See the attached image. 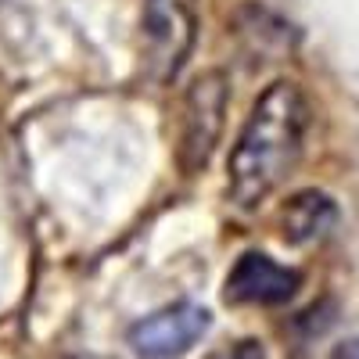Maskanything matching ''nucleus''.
<instances>
[{
	"instance_id": "1",
	"label": "nucleus",
	"mask_w": 359,
	"mask_h": 359,
	"mask_svg": "<svg viewBox=\"0 0 359 359\" xmlns=\"http://www.w3.org/2000/svg\"><path fill=\"white\" fill-rule=\"evenodd\" d=\"M309 101L291 79H277L255 101L248 123L230 151V201L237 208H255L294 172L306 151Z\"/></svg>"
},
{
	"instance_id": "2",
	"label": "nucleus",
	"mask_w": 359,
	"mask_h": 359,
	"mask_svg": "<svg viewBox=\"0 0 359 359\" xmlns=\"http://www.w3.org/2000/svg\"><path fill=\"white\" fill-rule=\"evenodd\" d=\"M230 83L223 72H201L184 94V115H180V140H176V165L187 176L201 172L212 158L226 123Z\"/></svg>"
},
{
	"instance_id": "3",
	"label": "nucleus",
	"mask_w": 359,
	"mask_h": 359,
	"mask_svg": "<svg viewBox=\"0 0 359 359\" xmlns=\"http://www.w3.org/2000/svg\"><path fill=\"white\" fill-rule=\"evenodd\" d=\"M198 36L194 0H147L144 4V72L155 83L180 76Z\"/></svg>"
},
{
	"instance_id": "4",
	"label": "nucleus",
	"mask_w": 359,
	"mask_h": 359,
	"mask_svg": "<svg viewBox=\"0 0 359 359\" xmlns=\"http://www.w3.org/2000/svg\"><path fill=\"white\" fill-rule=\"evenodd\" d=\"M208 313L201 306L180 302L169 309H158L151 316H144L140 323L130 327V345L144 359H176L184 355L205 331H208Z\"/></svg>"
},
{
	"instance_id": "5",
	"label": "nucleus",
	"mask_w": 359,
	"mask_h": 359,
	"mask_svg": "<svg viewBox=\"0 0 359 359\" xmlns=\"http://www.w3.org/2000/svg\"><path fill=\"white\" fill-rule=\"evenodd\" d=\"M302 287V273L280 266L266 252H245L226 273L223 298L230 306H280Z\"/></svg>"
},
{
	"instance_id": "6",
	"label": "nucleus",
	"mask_w": 359,
	"mask_h": 359,
	"mask_svg": "<svg viewBox=\"0 0 359 359\" xmlns=\"http://www.w3.org/2000/svg\"><path fill=\"white\" fill-rule=\"evenodd\" d=\"M334 223H338V205L327 198L323 191H302V194H294L284 205V216H280L284 241H291V245H313Z\"/></svg>"
},
{
	"instance_id": "7",
	"label": "nucleus",
	"mask_w": 359,
	"mask_h": 359,
	"mask_svg": "<svg viewBox=\"0 0 359 359\" xmlns=\"http://www.w3.org/2000/svg\"><path fill=\"white\" fill-rule=\"evenodd\" d=\"M208 359H266V352L259 348V341H237V345H226V348L212 352Z\"/></svg>"
},
{
	"instance_id": "8",
	"label": "nucleus",
	"mask_w": 359,
	"mask_h": 359,
	"mask_svg": "<svg viewBox=\"0 0 359 359\" xmlns=\"http://www.w3.org/2000/svg\"><path fill=\"white\" fill-rule=\"evenodd\" d=\"M327 359H359V338H348V341H341Z\"/></svg>"
},
{
	"instance_id": "9",
	"label": "nucleus",
	"mask_w": 359,
	"mask_h": 359,
	"mask_svg": "<svg viewBox=\"0 0 359 359\" xmlns=\"http://www.w3.org/2000/svg\"><path fill=\"white\" fill-rule=\"evenodd\" d=\"M72 359H104V355H72Z\"/></svg>"
}]
</instances>
